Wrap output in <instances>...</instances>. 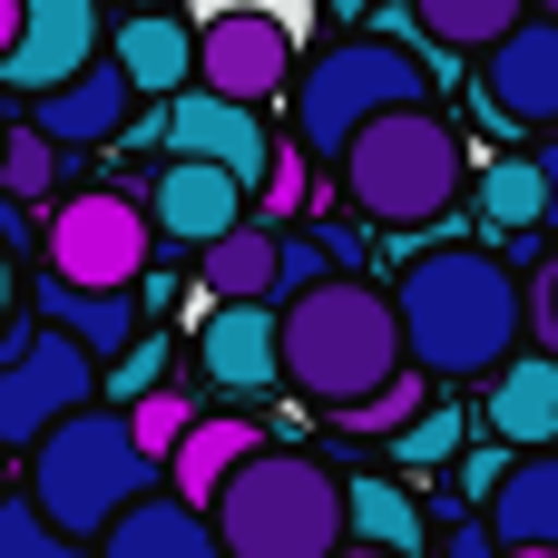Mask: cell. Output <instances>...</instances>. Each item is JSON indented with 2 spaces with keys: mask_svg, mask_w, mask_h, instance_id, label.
<instances>
[{
  "mask_svg": "<svg viewBox=\"0 0 558 558\" xmlns=\"http://www.w3.org/2000/svg\"><path fill=\"white\" fill-rule=\"evenodd\" d=\"M392 304H402L412 363L432 383H481V373H510L520 363L530 294H520V275L490 245H432V255H412L392 275Z\"/></svg>",
  "mask_w": 558,
  "mask_h": 558,
  "instance_id": "6da1fadb",
  "label": "cell"
},
{
  "mask_svg": "<svg viewBox=\"0 0 558 558\" xmlns=\"http://www.w3.org/2000/svg\"><path fill=\"white\" fill-rule=\"evenodd\" d=\"M412 373V333H402V304L383 284H314L284 304V383L314 402V412H353L373 392H392Z\"/></svg>",
  "mask_w": 558,
  "mask_h": 558,
  "instance_id": "7a4b0ae2",
  "label": "cell"
},
{
  "mask_svg": "<svg viewBox=\"0 0 558 558\" xmlns=\"http://www.w3.org/2000/svg\"><path fill=\"white\" fill-rule=\"evenodd\" d=\"M69 539H108L137 500H157V451L137 441V412L118 402H88L69 412L39 451H29V481H20Z\"/></svg>",
  "mask_w": 558,
  "mask_h": 558,
  "instance_id": "3957f363",
  "label": "cell"
},
{
  "mask_svg": "<svg viewBox=\"0 0 558 558\" xmlns=\"http://www.w3.org/2000/svg\"><path fill=\"white\" fill-rule=\"evenodd\" d=\"M216 530L235 558H343L353 549V490L314 451H255L216 490Z\"/></svg>",
  "mask_w": 558,
  "mask_h": 558,
  "instance_id": "277c9868",
  "label": "cell"
},
{
  "mask_svg": "<svg viewBox=\"0 0 558 558\" xmlns=\"http://www.w3.org/2000/svg\"><path fill=\"white\" fill-rule=\"evenodd\" d=\"M343 196L392 235V226H432V216H451V196H461V137H451V118L441 108H392V118H373L353 147H343Z\"/></svg>",
  "mask_w": 558,
  "mask_h": 558,
  "instance_id": "5b68a950",
  "label": "cell"
},
{
  "mask_svg": "<svg viewBox=\"0 0 558 558\" xmlns=\"http://www.w3.org/2000/svg\"><path fill=\"white\" fill-rule=\"evenodd\" d=\"M392 108H432V59L402 49V39H343L294 88V147L324 157V167H343V147L373 118H392Z\"/></svg>",
  "mask_w": 558,
  "mask_h": 558,
  "instance_id": "8992f818",
  "label": "cell"
},
{
  "mask_svg": "<svg viewBox=\"0 0 558 558\" xmlns=\"http://www.w3.org/2000/svg\"><path fill=\"white\" fill-rule=\"evenodd\" d=\"M108 392V363L78 343V333H59V324H20L10 343H0V441L29 461L69 412H88Z\"/></svg>",
  "mask_w": 558,
  "mask_h": 558,
  "instance_id": "52a82bcc",
  "label": "cell"
},
{
  "mask_svg": "<svg viewBox=\"0 0 558 558\" xmlns=\"http://www.w3.org/2000/svg\"><path fill=\"white\" fill-rule=\"evenodd\" d=\"M147 245H157V216L118 186H88V196H59L49 206V235H39V265L59 284H88V294H137L147 275Z\"/></svg>",
  "mask_w": 558,
  "mask_h": 558,
  "instance_id": "ba28073f",
  "label": "cell"
},
{
  "mask_svg": "<svg viewBox=\"0 0 558 558\" xmlns=\"http://www.w3.org/2000/svg\"><path fill=\"white\" fill-rule=\"evenodd\" d=\"M98 0H10V49H0V78L20 98H49L69 88L78 69H98Z\"/></svg>",
  "mask_w": 558,
  "mask_h": 558,
  "instance_id": "9c48e42d",
  "label": "cell"
},
{
  "mask_svg": "<svg viewBox=\"0 0 558 558\" xmlns=\"http://www.w3.org/2000/svg\"><path fill=\"white\" fill-rule=\"evenodd\" d=\"M294 78V29L275 20V10H216L206 29H196V88H226V98H275Z\"/></svg>",
  "mask_w": 558,
  "mask_h": 558,
  "instance_id": "30bf717a",
  "label": "cell"
},
{
  "mask_svg": "<svg viewBox=\"0 0 558 558\" xmlns=\"http://www.w3.org/2000/svg\"><path fill=\"white\" fill-rule=\"evenodd\" d=\"M167 157H216V167H235L255 196H265V177H275V137H265V118L245 108V98H226V88H186V98H167Z\"/></svg>",
  "mask_w": 558,
  "mask_h": 558,
  "instance_id": "8fae6325",
  "label": "cell"
},
{
  "mask_svg": "<svg viewBox=\"0 0 558 558\" xmlns=\"http://www.w3.org/2000/svg\"><path fill=\"white\" fill-rule=\"evenodd\" d=\"M147 206H157V235H167V245H196V255H206L216 235L245 226L255 186H245L235 167H216V157H167L157 186H147Z\"/></svg>",
  "mask_w": 558,
  "mask_h": 558,
  "instance_id": "7c38bea8",
  "label": "cell"
},
{
  "mask_svg": "<svg viewBox=\"0 0 558 558\" xmlns=\"http://www.w3.org/2000/svg\"><path fill=\"white\" fill-rule=\"evenodd\" d=\"M196 363H206V383L235 392V402L275 392V383H284V304H206Z\"/></svg>",
  "mask_w": 558,
  "mask_h": 558,
  "instance_id": "4fadbf2b",
  "label": "cell"
},
{
  "mask_svg": "<svg viewBox=\"0 0 558 558\" xmlns=\"http://www.w3.org/2000/svg\"><path fill=\"white\" fill-rule=\"evenodd\" d=\"M481 88L510 128H558V20H520L481 59Z\"/></svg>",
  "mask_w": 558,
  "mask_h": 558,
  "instance_id": "5bb4252c",
  "label": "cell"
},
{
  "mask_svg": "<svg viewBox=\"0 0 558 558\" xmlns=\"http://www.w3.org/2000/svg\"><path fill=\"white\" fill-rule=\"evenodd\" d=\"M128 98H137V78H128V59H98V69H78L69 88H49V98H29L20 118H29V128H49L59 147H98V137H118V128H128Z\"/></svg>",
  "mask_w": 558,
  "mask_h": 558,
  "instance_id": "9a60e30c",
  "label": "cell"
},
{
  "mask_svg": "<svg viewBox=\"0 0 558 558\" xmlns=\"http://www.w3.org/2000/svg\"><path fill=\"white\" fill-rule=\"evenodd\" d=\"M98 558H235L226 549V530H216V510H196V500H177V490H157V500H137Z\"/></svg>",
  "mask_w": 558,
  "mask_h": 558,
  "instance_id": "2e32d148",
  "label": "cell"
},
{
  "mask_svg": "<svg viewBox=\"0 0 558 558\" xmlns=\"http://www.w3.org/2000/svg\"><path fill=\"white\" fill-rule=\"evenodd\" d=\"M481 422H490V441H510V451H549L558 441V363H549V343L520 353L510 373H490Z\"/></svg>",
  "mask_w": 558,
  "mask_h": 558,
  "instance_id": "e0dca14e",
  "label": "cell"
},
{
  "mask_svg": "<svg viewBox=\"0 0 558 558\" xmlns=\"http://www.w3.org/2000/svg\"><path fill=\"white\" fill-rule=\"evenodd\" d=\"M255 451H275V432H255V422H235V412H206V422L177 441L167 490H177V500H196V510H216V490H226V481H235Z\"/></svg>",
  "mask_w": 558,
  "mask_h": 558,
  "instance_id": "ac0fdd59",
  "label": "cell"
},
{
  "mask_svg": "<svg viewBox=\"0 0 558 558\" xmlns=\"http://www.w3.org/2000/svg\"><path fill=\"white\" fill-rule=\"evenodd\" d=\"M196 284H206L216 304H275V294H284V235H265V226L216 235V245L196 255Z\"/></svg>",
  "mask_w": 558,
  "mask_h": 558,
  "instance_id": "d6986e66",
  "label": "cell"
},
{
  "mask_svg": "<svg viewBox=\"0 0 558 558\" xmlns=\"http://www.w3.org/2000/svg\"><path fill=\"white\" fill-rule=\"evenodd\" d=\"M118 59L137 78V98H186L196 88V29L186 20H118Z\"/></svg>",
  "mask_w": 558,
  "mask_h": 558,
  "instance_id": "ffe728a7",
  "label": "cell"
},
{
  "mask_svg": "<svg viewBox=\"0 0 558 558\" xmlns=\"http://www.w3.org/2000/svg\"><path fill=\"white\" fill-rule=\"evenodd\" d=\"M29 304H39L59 333H78L98 363H118V353L137 343V294H88V284H59V275H49V284H29Z\"/></svg>",
  "mask_w": 558,
  "mask_h": 558,
  "instance_id": "44dd1931",
  "label": "cell"
},
{
  "mask_svg": "<svg viewBox=\"0 0 558 558\" xmlns=\"http://www.w3.org/2000/svg\"><path fill=\"white\" fill-rule=\"evenodd\" d=\"M343 490H353V539H363V549H392V558L432 549V510H422L392 471H353Z\"/></svg>",
  "mask_w": 558,
  "mask_h": 558,
  "instance_id": "7402d4cb",
  "label": "cell"
},
{
  "mask_svg": "<svg viewBox=\"0 0 558 558\" xmlns=\"http://www.w3.org/2000/svg\"><path fill=\"white\" fill-rule=\"evenodd\" d=\"M490 530L510 549H558V451H520L510 490L490 500Z\"/></svg>",
  "mask_w": 558,
  "mask_h": 558,
  "instance_id": "603a6c76",
  "label": "cell"
},
{
  "mask_svg": "<svg viewBox=\"0 0 558 558\" xmlns=\"http://www.w3.org/2000/svg\"><path fill=\"white\" fill-rule=\"evenodd\" d=\"M412 20H422V39H441V49H500L520 20H530V0H412Z\"/></svg>",
  "mask_w": 558,
  "mask_h": 558,
  "instance_id": "cb8c5ba5",
  "label": "cell"
},
{
  "mask_svg": "<svg viewBox=\"0 0 558 558\" xmlns=\"http://www.w3.org/2000/svg\"><path fill=\"white\" fill-rule=\"evenodd\" d=\"M481 216H490L500 235L549 226V167H539V157H490V167H481Z\"/></svg>",
  "mask_w": 558,
  "mask_h": 558,
  "instance_id": "d4e9b609",
  "label": "cell"
},
{
  "mask_svg": "<svg viewBox=\"0 0 558 558\" xmlns=\"http://www.w3.org/2000/svg\"><path fill=\"white\" fill-rule=\"evenodd\" d=\"M0 186H10V196H20V206H39V196H49V186H59V137H49V128H29V118H20V128H10V137H0Z\"/></svg>",
  "mask_w": 558,
  "mask_h": 558,
  "instance_id": "484cf974",
  "label": "cell"
},
{
  "mask_svg": "<svg viewBox=\"0 0 558 558\" xmlns=\"http://www.w3.org/2000/svg\"><path fill=\"white\" fill-rule=\"evenodd\" d=\"M422 412H432V373L412 363L392 392H373V402H353V412H333V422H343V432H363V441H392V432H412Z\"/></svg>",
  "mask_w": 558,
  "mask_h": 558,
  "instance_id": "4316f807",
  "label": "cell"
},
{
  "mask_svg": "<svg viewBox=\"0 0 558 558\" xmlns=\"http://www.w3.org/2000/svg\"><path fill=\"white\" fill-rule=\"evenodd\" d=\"M461 432H471V412L461 402H432L412 432H392V471H451L461 461Z\"/></svg>",
  "mask_w": 558,
  "mask_h": 558,
  "instance_id": "83f0119b",
  "label": "cell"
},
{
  "mask_svg": "<svg viewBox=\"0 0 558 558\" xmlns=\"http://www.w3.org/2000/svg\"><path fill=\"white\" fill-rule=\"evenodd\" d=\"M0 558H98V549H88V539H69V530L20 490V500H0Z\"/></svg>",
  "mask_w": 558,
  "mask_h": 558,
  "instance_id": "f1b7e54d",
  "label": "cell"
},
{
  "mask_svg": "<svg viewBox=\"0 0 558 558\" xmlns=\"http://www.w3.org/2000/svg\"><path fill=\"white\" fill-rule=\"evenodd\" d=\"M147 392H167V343H157V333H137V343L108 363V402H118V412H137Z\"/></svg>",
  "mask_w": 558,
  "mask_h": 558,
  "instance_id": "f546056e",
  "label": "cell"
},
{
  "mask_svg": "<svg viewBox=\"0 0 558 558\" xmlns=\"http://www.w3.org/2000/svg\"><path fill=\"white\" fill-rule=\"evenodd\" d=\"M196 422H206V412H196L186 392H147V402H137V441H147L157 461H177V441H186Z\"/></svg>",
  "mask_w": 558,
  "mask_h": 558,
  "instance_id": "4dcf8cb0",
  "label": "cell"
},
{
  "mask_svg": "<svg viewBox=\"0 0 558 558\" xmlns=\"http://www.w3.org/2000/svg\"><path fill=\"white\" fill-rule=\"evenodd\" d=\"M510 471H520V451H510V441H481V451H461V461H451V481H461V500H471V510H490V500L510 490Z\"/></svg>",
  "mask_w": 558,
  "mask_h": 558,
  "instance_id": "1f68e13d",
  "label": "cell"
},
{
  "mask_svg": "<svg viewBox=\"0 0 558 558\" xmlns=\"http://www.w3.org/2000/svg\"><path fill=\"white\" fill-rule=\"evenodd\" d=\"M333 265H343V245H333V235H284V304H294V294H314V284H333Z\"/></svg>",
  "mask_w": 558,
  "mask_h": 558,
  "instance_id": "d6a6232c",
  "label": "cell"
},
{
  "mask_svg": "<svg viewBox=\"0 0 558 558\" xmlns=\"http://www.w3.org/2000/svg\"><path fill=\"white\" fill-rule=\"evenodd\" d=\"M265 206H275V216H294V206H304V157H275V177H265Z\"/></svg>",
  "mask_w": 558,
  "mask_h": 558,
  "instance_id": "836d02e7",
  "label": "cell"
},
{
  "mask_svg": "<svg viewBox=\"0 0 558 558\" xmlns=\"http://www.w3.org/2000/svg\"><path fill=\"white\" fill-rule=\"evenodd\" d=\"M530 324H539V343L558 353V275H539V294H530Z\"/></svg>",
  "mask_w": 558,
  "mask_h": 558,
  "instance_id": "e575fe53",
  "label": "cell"
},
{
  "mask_svg": "<svg viewBox=\"0 0 558 558\" xmlns=\"http://www.w3.org/2000/svg\"><path fill=\"white\" fill-rule=\"evenodd\" d=\"M539 167H549V226H558V137L539 147Z\"/></svg>",
  "mask_w": 558,
  "mask_h": 558,
  "instance_id": "d590c367",
  "label": "cell"
},
{
  "mask_svg": "<svg viewBox=\"0 0 558 558\" xmlns=\"http://www.w3.org/2000/svg\"><path fill=\"white\" fill-rule=\"evenodd\" d=\"M373 10H383V0H333V20H373Z\"/></svg>",
  "mask_w": 558,
  "mask_h": 558,
  "instance_id": "8d00e7d4",
  "label": "cell"
},
{
  "mask_svg": "<svg viewBox=\"0 0 558 558\" xmlns=\"http://www.w3.org/2000/svg\"><path fill=\"white\" fill-rule=\"evenodd\" d=\"M343 558H392V549H363V539H353V549H343Z\"/></svg>",
  "mask_w": 558,
  "mask_h": 558,
  "instance_id": "74e56055",
  "label": "cell"
},
{
  "mask_svg": "<svg viewBox=\"0 0 558 558\" xmlns=\"http://www.w3.org/2000/svg\"><path fill=\"white\" fill-rule=\"evenodd\" d=\"M500 558H558V549H500Z\"/></svg>",
  "mask_w": 558,
  "mask_h": 558,
  "instance_id": "f35d334b",
  "label": "cell"
}]
</instances>
